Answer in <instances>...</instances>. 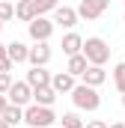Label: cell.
Masks as SVG:
<instances>
[{
    "label": "cell",
    "instance_id": "1",
    "mask_svg": "<svg viewBox=\"0 0 125 128\" xmlns=\"http://www.w3.org/2000/svg\"><path fill=\"white\" fill-rule=\"evenodd\" d=\"M80 54H84V60L86 66H101L110 60V48H107V42L104 39H98V36H90V39H84V48H80Z\"/></svg>",
    "mask_w": 125,
    "mask_h": 128
},
{
    "label": "cell",
    "instance_id": "2",
    "mask_svg": "<svg viewBox=\"0 0 125 128\" xmlns=\"http://www.w3.org/2000/svg\"><path fill=\"white\" fill-rule=\"evenodd\" d=\"M24 122L30 128H54L57 113L51 107H36V104H30V107H24Z\"/></svg>",
    "mask_w": 125,
    "mask_h": 128
},
{
    "label": "cell",
    "instance_id": "3",
    "mask_svg": "<svg viewBox=\"0 0 125 128\" xmlns=\"http://www.w3.org/2000/svg\"><path fill=\"white\" fill-rule=\"evenodd\" d=\"M72 101H74L78 110H98V107H101V96H98V90L84 86V84H78V86L72 90Z\"/></svg>",
    "mask_w": 125,
    "mask_h": 128
},
{
    "label": "cell",
    "instance_id": "4",
    "mask_svg": "<svg viewBox=\"0 0 125 128\" xmlns=\"http://www.w3.org/2000/svg\"><path fill=\"white\" fill-rule=\"evenodd\" d=\"M6 101L12 104V107H30L33 104V90L24 84V80H12V86H9V92H6Z\"/></svg>",
    "mask_w": 125,
    "mask_h": 128
},
{
    "label": "cell",
    "instance_id": "5",
    "mask_svg": "<svg viewBox=\"0 0 125 128\" xmlns=\"http://www.w3.org/2000/svg\"><path fill=\"white\" fill-rule=\"evenodd\" d=\"M78 18H86V21H95L107 12V0H80L78 3Z\"/></svg>",
    "mask_w": 125,
    "mask_h": 128
},
{
    "label": "cell",
    "instance_id": "6",
    "mask_svg": "<svg viewBox=\"0 0 125 128\" xmlns=\"http://www.w3.org/2000/svg\"><path fill=\"white\" fill-rule=\"evenodd\" d=\"M51 57H54L51 45H48V42H39V45H33V48H30L27 63H30V68H45V66L51 63Z\"/></svg>",
    "mask_w": 125,
    "mask_h": 128
},
{
    "label": "cell",
    "instance_id": "7",
    "mask_svg": "<svg viewBox=\"0 0 125 128\" xmlns=\"http://www.w3.org/2000/svg\"><path fill=\"white\" fill-rule=\"evenodd\" d=\"M27 33H30V39L39 45V42H48L51 39V33H54V21L51 18H36L27 24Z\"/></svg>",
    "mask_w": 125,
    "mask_h": 128
},
{
    "label": "cell",
    "instance_id": "8",
    "mask_svg": "<svg viewBox=\"0 0 125 128\" xmlns=\"http://www.w3.org/2000/svg\"><path fill=\"white\" fill-rule=\"evenodd\" d=\"M80 80H84V86H92V90H98V86L107 80V72H104L101 66H86V72L80 74Z\"/></svg>",
    "mask_w": 125,
    "mask_h": 128
},
{
    "label": "cell",
    "instance_id": "9",
    "mask_svg": "<svg viewBox=\"0 0 125 128\" xmlns=\"http://www.w3.org/2000/svg\"><path fill=\"white\" fill-rule=\"evenodd\" d=\"M54 24H62L66 30H72V27L78 24V12H74V6H57V9H54Z\"/></svg>",
    "mask_w": 125,
    "mask_h": 128
},
{
    "label": "cell",
    "instance_id": "10",
    "mask_svg": "<svg viewBox=\"0 0 125 128\" xmlns=\"http://www.w3.org/2000/svg\"><path fill=\"white\" fill-rule=\"evenodd\" d=\"M30 90H42V86H51V72L48 68H30L27 72V80H24Z\"/></svg>",
    "mask_w": 125,
    "mask_h": 128
},
{
    "label": "cell",
    "instance_id": "11",
    "mask_svg": "<svg viewBox=\"0 0 125 128\" xmlns=\"http://www.w3.org/2000/svg\"><path fill=\"white\" fill-rule=\"evenodd\" d=\"M78 84H74V78L72 74H66V72H57V74H51V90L57 92V96H62V92H72Z\"/></svg>",
    "mask_w": 125,
    "mask_h": 128
},
{
    "label": "cell",
    "instance_id": "12",
    "mask_svg": "<svg viewBox=\"0 0 125 128\" xmlns=\"http://www.w3.org/2000/svg\"><path fill=\"white\" fill-rule=\"evenodd\" d=\"M27 54H30V48L24 45V42H18V39H12L9 45H6V57H9V63H27Z\"/></svg>",
    "mask_w": 125,
    "mask_h": 128
},
{
    "label": "cell",
    "instance_id": "13",
    "mask_svg": "<svg viewBox=\"0 0 125 128\" xmlns=\"http://www.w3.org/2000/svg\"><path fill=\"white\" fill-rule=\"evenodd\" d=\"M60 48H62V54H66V57H78V54H80V48H84V39H80L74 30H68L66 36H62V45H60Z\"/></svg>",
    "mask_w": 125,
    "mask_h": 128
},
{
    "label": "cell",
    "instance_id": "14",
    "mask_svg": "<svg viewBox=\"0 0 125 128\" xmlns=\"http://www.w3.org/2000/svg\"><path fill=\"white\" fill-rule=\"evenodd\" d=\"M54 101H57V92H54L51 86L33 90V104H36V107H54Z\"/></svg>",
    "mask_w": 125,
    "mask_h": 128
},
{
    "label": "cell",
    "instance_id": "15",
    "mask_svg": "<svg viewBox=\"0 0 125 128\" xmlns=\"http://www.w3.org/2000/svg\"><path fill=\"white\" fill-rule=\"evenodd\" d=\"M15 18H21L24 24L36 21V9H33V0H21V3L15 6Z\"/></svg>",
    "mask_w": 125,
    "mask_h": 128
},
{
    "label": "cell",
    "instance_id": "16",
    "mask_svg": "<svg viewBox=\"0 0 125 128\" xmlns=\"http://www.w3.org/2000/svg\"><path fill=\"white\" fill-rule=\"evenodd\" d=\"M84 72H86V60H84V54H78V57H68L66 74H72V78H80Z\"/></svg>",
    "mask_w": 125,
    "mask_h": 128
},
{
    "label": "cell",
    "instance_id": "17",
    "mask_svg": "<svg viewBox=\"0 0 125 128\" xmlns=\"http://www.w3.org/2000/svg\"><path fill=\"white\" fill-rule=\"evenodd\" d=\"M0 119H3L6 125L12 128V125H18V122H24V110H21V107H12V104H9V107H6V110L0 113Z\"/></svg>",
    "mask_w": 125,
    "mask_h": 128
},
{
    "label": "cell",
    "instance_id": "18",
    "mask_svg": "<svg viewBox=\"0 0 125 128\" xmlns=\"http://www.w3.org/2000/svg\"><path fill=\"white\" fill-rule=\"evenodd\" d=\"M113 86L125 96V63H116V66H113Z\"/></svg>",
    "mask_w": 125,
    "mask_h": 128
},
{
    "label": "cell",
    "instance_id": "19",
    "mask_svg": "<svg viewBox=\"0 0 125 128\" xmlns=\"http://www.w3.org/2000/svg\"><path fill=\"white\" fill-rule=\"evenodd\" d=\"M33 9H36V18H45V12H54L57 3L54 0H33Z\"/></svg>",
    "mask_w": 125,
    "mask_h": 128
},
{
    "label": "cell",
    "instance_id": "20",
    "mask_svg": "<svg viewBox=\"0 0 125 128\" xmlns=\"http://www.w3.org/2000/svg\"><path fill=\"white\" fill-rule=\"evenodd\" d=\"M60 122H62V128H84V122H80V116H78L74 110L62 113V116H60Z\"/></svg>",
    "mask_w": 125,
    "mask_h": 128
},
{
    "label": "cell",
    "instance_id": "21",
    "mask_svg": "<svg viewBox=\"0 0 125 128\" xmlns=\"http://www.w3.org/2000/svg\"><path fill=\"white\" fill-rule=\"evenodd\" d=\"M12 18H15V6L6 3V0H0V24H6V21H12Z\"/></svg>",
    "mask_w": 125,
    "mask_h": 128
},
{
    "label": "cell",
    "instance_id": "22",
    "mask_svg": "<svg viewBox=\"0 0 125 128\" xmlns=\"http://www.w3.org/2000/svg\"><path fill=\"white\" fill-rule=\"evenodd\" d=\"M12 86V74H0V96H6Z\"/></svg>",
    "mask_w": 125,
    "mask_h": 128
},
{
    "label": "cell",
    "instance_id": "23",
    "mask_svg": "<svg viewBox=\"0 0 125 128\" xmlns=\"http://www.w3.org/2000/svg\"><path fill=\"white\" fill-rule=\"evenodd\" d=\"M84 128H107V122L104 119H92V122H86Z\"/></svg>",
    "mask_w": 125,
    "mask_h": 128
},
{
    "label": "cell",
    "instance_id": "24",
    "mask_svg": "<svg viewBox=\"0 0 125 128\" xmlns=\"http://www.w3.org/2000/svg\"><path fill=\"white\" fill-rule=\"evenodd\" d=\"M6 107H9V101H6V96H0V113H3Z\"/></svg>",
    "mask_w": 125,
    "mask_h": 128
},
{
    "label": "cell",
    "instance_id": "25",
    "mask_svg": "<svg viewBox=\"0 0 125 128\" xmlns=\"http://www.w3.org/2000/svg\"><path fill=\"white\" fill-rule=\"evenodd\" d=\"M0 60H6V45L0 42Z\"/></svg>",
    "mask_w": 125,
    "mask_h": 128
},
{
    "label": "cell",
    "instance_id": "26",
    "mask_svg": "<svg viewBox=\"0 0 125 128\" xmlns=\"http://www.w3.org/2000/svg\"><path fill=\"white\" fill-rule=\"evenodd\" d=\"M107 128H125V122H113V125H107Z\"/></svg>",
    "mask_w": 125,
    "mask_h": 128
},
{
    "label": "cell",
    "instance_id": "27",
    "mask_svg": "<svg viewBox=\"0 0 125 128\" xmlns=\"http://www.w3.org/2000/svg\"><path fill=\"white\" fill-rule=\"evenodd\" d=\"M0 128H9V125H6V122H3V119H0Z\"/></svg>",
    "mask_w": 125,
    "mask_h": 128
},
{
    "label": "cell",
    "instance_id": "28",
    "mask_svg": "<svg viewBox=\"0 0 125 128\" xmlns=\"http://www.w3.org/2000/svg\"><path fill=\"white\" fill-rule=\"evenodd\" d=\"M122 107H125V96H122Z\"/></svg>",
    "mask_w": 125,
    "mask_h": 128
},
{
    "label": "cell",
    "instance_id": "29",
    "mask_svg": "<svg viewBox=\"0 0 125 128\" xmlns=\"http://www.w3.org/2000/svg\"><path fill=\"white\" fill-rule=\"evenodd\" d=\"M0 33H3V24H0Z\"/></svg>",
    "mask_w": 125,
    "mask_h": 128
}]
</instances>
